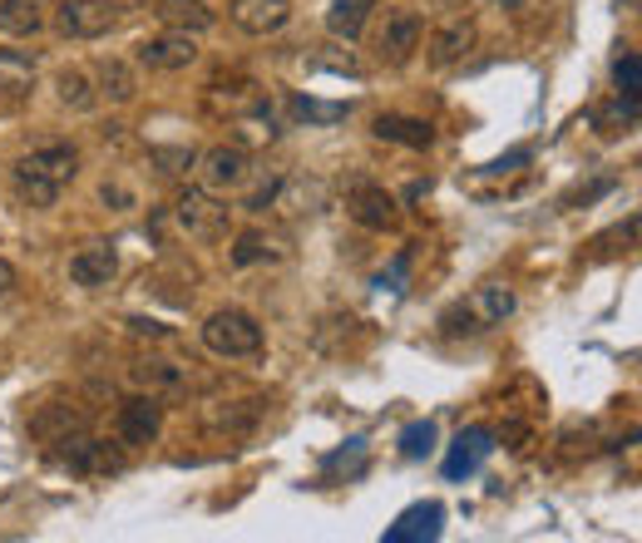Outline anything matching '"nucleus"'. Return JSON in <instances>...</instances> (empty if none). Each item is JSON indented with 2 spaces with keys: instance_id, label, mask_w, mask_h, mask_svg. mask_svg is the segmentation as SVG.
I'll return each mask as SVG.
<instances>
[{
  "instance_id": "obj_1",
  "label": "nucleus",
  "mask_w": 642,
  "mask_h": 543,
  "mask_svg": "<svg viewBox=\"0 0 642 543\" xmlns=\"http://www.w3.org/2000/svg\"><path fill=\"white\" fill-rule=\"evenodd\" d=\"M75 174H80V148L75 144H40L10 168L15 194L25 198L30 208H55L60 194L75 184Z\"/></svg>"
},
{
  "instance_id": "obj_2",
  "label": "nucleus",
  "mask_w": 642,
  "mask_h": 543,
  "mask_svg": "<svg viewBox=\"0 0 642 543\" xmlns=\"http://www.w3.org/2000/svg\"><path fill=\"white\" fill-rule=\"evenodd\" d=\"M203 346L223 361H257L267 336H262L257 316H248L242 306H223V312H213L203 322Z\"/></svg>"
},
{
  "instance_id": "obj_3",
  "label": "nucleus",
  "mask_w": 642,
  "mask_h": 543,
  "mask_svg": "<svg viewBox=\"0 0 642 543\" xmlns=\"http://www.w3.org/2000/svg\"><path fill=\"white\" fill-rule=\"evenodd\" d=\"M509 316H514V292L504 282H484L465 296V302H455L445 312V332L450 336H480V332H490V326H504Z\"/></svg>"
},
{
  "instance_id": "obj_4",
  "label": "nucleus",
  "mask_w": 642,
  "mask_h": 543,
  "mask_svg": "<svg viewBox=\"0 0 642 543\" xmlns=\"http://www.w3.org/2000/svg\"><path fill=\"white\" fill-rule=\"evenodd\" d=\"M173 222L193 242H223L228 232H233V208H228V198H218L213 188H188L173 203Z\"/></svg>"
},
{
  "instance_id": "obj_5",
  "label": "nucleus",
  "mask_w": 642,
  "mask_h": 543,
  "mask_svg": "<svg viewBox=\"0 0 642 543\" xmlns=\"http://www.w3.org/2000/svg\"><path fill=\"white\" fill-rule=\"evenodd\" d=\"M119 15H124L119 0H65L55 10V30L65 40H99L119 25Z\"/></svg>"
},
{
  "instance_id": "obj_6",
  "label": "nucleus",
  "mask_w": 642,
  "mask_h": 543,
  "mask_svg": "<svg viewBox=\"0 0 642 543\" xmlns=\"http://www.w3.org/2000/svg\"><path fill=\"white\" fill-rule=\"evenodd\" d=\"M346 212H351V222H361L366 232H396V222H401V203H396L381 184H371V178H356V184L346 188Z\"/></svg>"
},
{
  "instance_id": "obj_7",
  "label": "nucleus",
  "mask_w": 642,
  "mask_h": 543,
  "mask_svg": "<svg viewBox=\"0 0 642 543\" xmlns=\"http://www.w3.org/2000/svg\"><path fill=\"white\" fill-rule=\"evenodd\" d=\"M114 435H119L124 445H154L164 435V400L134 390L119 406V415H114Z\"/></svg>"
},
{
  "instance_id": "obj_8",
  "label": "nucleus",
  "mask_w": 642,
  "mask_h": 543,
  "mask_svg": "<svg viewBox=\"0 0 642 543\" xmlns=\"http://www.w3.org/2000/svg\"><path fill=\"white\" fill-rule=\"evenodd\" d=\"M50 460L55 464H65L70 474H114V470H124V460L109 450L104 440H90V435H70V440H60L55 450H50Z\"/></svg>"
},
{
  "instance_id": "obj_9",
  "label": "nucleus",
  "mask_w": 642,
  "mask_h": 543,
  "mask_svg": "<svg viewBox=\"0 0 642 543\" xmlns=\"http://www.w3.org/2000/svg\"><path fill=\"white\" fill-rule=\"evenodd\" d=\"M193 164H198V174H203V188H213V194H233V188H242L252 178V158L242 154L238 144L208 148V154H198Z\"/></svg>"
},
{
  "instance_id": "obj_10",
  "label": "nucleus",
  "mask_w": 642,
  "mask_h": 543,
  "mask_svg": "<svg viewBox=\"0 0 642 543\" xmlns=\"http://www.w3.org/2000/svg\"><path fill=\"white\" fill-rule=\"evenodd\" d=\"M134 60H139L144 70H154V74H178V70H188L198 60V45H193V35L164 30V35L139 40V45H134Z\"/></svg>"
},
{
  "instance_id": "obj_11",
  "label": "nucleus",
  "mask_w": 642,
  "mask_h": 543,
  "mask_svg": "<svg viewBox=\"0 0 642 543\" xmlns=\"http://www.w3.org/2000/svg\"><path fill=\"white\" fill-rule=\"evenodd\" d=\"M262 415H267V400H233V406H203V435H213V440H242V435H252L262 425Z\"/></svg>"
},
{
  "instance_id": "obj_12",
  "label": "nucleus",
  "mask_w": 642,
  "mask_h": 543,
  "mask_svg": "<svg viewBox=\"0 0 642 543\" xmlns=\"http://www.w3.org/2000/svg\"><path fill=\"white\" fill-rule=\"evenodd\" d=\"M420 35H425V25H420L415 10H391L386 25H381V35H376V55H381V65H406V60L420 50Z\"/></svg>"
},
{
  "instance_id": "obj_13",
  "label": "nucleus",
  "mask_w": 642,
  "mask_h": 543,
  "mask_svg": "<svg viewBox=\"0 0 642 543\" xmlns=\"http://www.w3.org/2000/svg\"><path fill=\"white\" fill-rule=\"evenodd\" d=\"M124 380H129L134 390H144V396H183L188 390V366H173V361H159V356H149V361H134L129 370H124Z\"/></svg>"
},
{
  "instance_id": "obj_14",
  "label": "nucleus",
  "mask_w": 642,
  "mask_h": 543,
  "mask_svg": "<svg viewBox=\"0 0 642 543\" xmlns=\"http://www.w3.org/2000/svg\"><path fill=\"white\" fill-rule=\"evenodd\" d=\"M494 455V430L490 425H470V430H460L455 435V445H450V455H445V479H465V474H475L484 460Z\"/></svg>"
},
{
  "instance_id": "obj_15",
  "label": "nucleus",
  "mask_w": 642,
  "mask_h": 543,
  "mask_svg": "<svg viewBox=\"0 0 642 543\" xmlns=\"http://www.w3.org/2000/svg\"><path fill=\"white\" fill-rule=\"evenodd\" d=\"M475 40H480V30H475V20L470 15H455V20H445V25L430 35V65L435 70H450V65H460V60L475 50Z\"/></svg>"
},
{
  "instance_id": "obj_16",
  "label": "nucleus",
  "mask_w": 642,
  "mask_h": 543,
  "mask_svg": "<svg viewBox=\"0 0 642 543\" xmlns=\"http://www.w3.org/2000/svg\"><path fill=\"white\" fill-rule=\"evenodd\" d=\"M114 272H119V252H114L109 242H84L75 258H70V282H75V286H90V292L109 286Z\"/></svg>"
},
{
  "instance_id": "obj_17",
  "label": "nucleus",
  "mask_w": 642,
  "mask_h": 543,
  "mask_svg": "<svg viewBox=\"0 0 642 543\" xmlns=\"http://www.w3.org/2000/svg\"><path fill=\"white\" fill-rule=\"evenodd\" d=\"M228 15H233V25L242 30V35H277L282 25H287L292 20V6L287 0H233V10H228Z\"/></svg>"
},
{
  "instance_id": "obj_18",
  "label": "nucleus",
  "mask_w": 642,
  "mask_h": 543,
  "mask_svg": "<svg viewBox=\"0 0 642 543\" xmlns=\"http://www.w3.org/2000/svg\"><path fill=\"white\" fill-rule=\"evenodd\" d=\"M80 430H90V410L84 406H40L35 415H30V435L45 440V445H60Z\"/></svg>"
},
{
  "instance_id": "obj_19",
  "label": "nucleus",
  "mask_w": 642,
  "mask_h": 543,
  "mask_svg": "<svg viewBox=\"0 0 642 543\" xmlns=\"http://www.w3.org/2000/svg\"><path fill=\"white\" fill-rule=\"evenodd\" d=\"M440 524H445V504L440 499H425V504H410L391 529H386V543H420V539H440Z\"/></svg>"
},
{
  "instance_id": "obj_20",
  "label": "nucleus",
  "mask_w": 642,
  "mask_h": 543,
  "mask_svg": "<svg viewBox=\"0 0 642 543\" xmlns=\"http://www.w3.org/2000/svg\"><path fill=\"white\" fill-rule=\"evenodd\" d=\"M154 15H159L164 30H178V35H208V30H213V20H218L203 0H159V6H154Z\"/></svg>"
},
{
  "instance_id": "obj_21",
  "label": "nucleus",
  "mask_w": 642,
  "mask_h": 543,
  "mask_svg": "<svg viewBox=\"0 0 642 543\" xmlns=\"http://www.w3.org/2000/svg\"><path fill=\"white\" fill-rule=\"evenodd\" d=\"M371 134L381 144H401V148H430L435 144V129L425 119H410V114H376Z\"/></svg>"
},
{
  "instance_id": "obj_22",
  "label": "nucleus",
  "mask_w": 642,
  "mask_h": 543,
  "mask_svg": "<svg viewBox=\"0 0 642 543\" xmlns=\"http://www.w3.org/2000/svg\"><path fill=\"white\" fill-rule=\"evenodd\" d=\"M45 30V6L40 0H0V35L30 40Z\"/></svg>"
},
{
  "instance_id": "obj_23",
  "label": "nucleus",
  "mask_w": 642,
  "mask_h": 543,
  "mask_svg": "<svg viewBox=\"0 0 642 543\" xmlns=\"http://www.w3.org/2000/svg\"><path fill=\"white\" fill-rule=\"evenodd\" d=\"M94 90L109 104H129L139 94V74H134V65H124V60H99L94 65Z\"/></svg>"
},
{
  "instance_id": "obj_24",
  "label": "nucleus",
  "mask_w": 642,
  "mask_h": 543,
  "mask_svg": "<svg viewBox=\"0 0 642 543\" xmlns=\"http://www.w3.org/2000/svg\"><path fill=\"white\" fill-rule=\"evenodd\" d=\"M292 119L297 124H317V129H331L351 114V104H331V100H312V94H292Z\"/></svg>"
},
{
  "instance_id": "obj_25",
  "label": "nucleus",
  "mask_w": 642,
  "mask_h": 543,
  "mask_svg": "<svg viewBox=\"0 0 642 543\" xmlns=\"http://www.w3.org/2000/svg\"><path fill=\"white\" fill-rule=\"evenodd\" d=\"M55 90H60V104H70L75 114H90L94 104H99V90H94L90 74L75 70V65H65L55 74Z\"/></svg>"
},
{
  "instance_id": "obj_26",
  "label": "nucleus",
  "mask_w": 642,
  "mask_h": 543,
  "mask_svg": "<svg viewBox=\"0 0 642 543\" xmlns=\"http://www.w3.org/2000/svg\"><path fill=\"white\" fill-rule=\"evenodd\" d=\"M326 30H331L336 40H361V30H366V0H336V6L326 10Z\"/></svg>"
},
{
  "instance_id": "obj_27",
  "label": "nucleus",
  "mask_w": 642,
  "mask_h": 543,
  "mask_svg": "<svg viewBox=\"0 0 642 543\" xmlns=\"http://www.w3.org/2000/svg\"><path fill=\"white\" fill-rule=\"evenodd\" d=\"M282 252L272 248L262 232H242L238 238V248H233V268H257V262H277Z\"/></svg>"
},
{
  "instance_id": "obj_28",
  "label": "nucleus",
  "mask_w": 642,
  "mask_h": 543,
  "mask_svg": "<svg viewBox=\"0 0 642 543\" xmlns=\"http://www.w3.org/2000/svg\"><path fill=\"white\" fill-rule=\"evenodd\" d=\"M435 450V420H415L401 430V455L406 460H425Z\"/></svg>"
},
{
  "instance_id": "obj_29",
  "label": "nucleus",
  "mask_w": 642,
  "mask_h": 543,
  "mask_svg": "<svg viewBox=\"0 0 642 543\" xmlns=\"http://www.w3.org/2000/svg\"><path fill=\"white\" fill-rule=\"evenodd\" d=\"M638 242V212L623 222V228L603 232V238H593V258H613V252H628Z\"/></svg>"
},
{
  "instance_id": "obj_30",
  "label": "nucleus",
  "mask_w": 642,
  "mask_h": 543,
  "mask_svg": "<svg viewBox=\"0 0 642 543\" xmlns=\"http://www.w3.org/2000/svg\"><path fill=\"white\" fill-rule=\"evenodd\" d=\"M282 188H287V178H282V174H267L248 198H242V212H267V208L282 198Z\"/></svg>"
},
{
  "instance_id": "obj_31",
  "label": "nucleus",
  "mask_w": 642,
  "mask_h": 543,
  "mask_svg": "<svg viewBox=\"0 0 642 543\" xmlns=\"http://www.w3.org/2000/svg\"><path fill=\"white\" fill-rule=\"evenodd\" d=\"M613 80H618V90H623V94H638L642 90V60L633 55V50H628V55L613 65Z\"/></svg>"
},
{
  "instance_id": "obj_32",
  "label": "nucleus",
  "mask_w": 642,
  "mask_h": 543,
  "mask_svg": "<svg viewBox=\"0 0 642 543\" xmlns=\"http://www.w3.org/2000/svg\"><path fill=\"white\" fill-rule=\"evenodd\" d=\"M124 332L139 336V341H168V336H173L164 322H154V316H129V322H124Z\"/></svg>"
},
{
  "instance_id": "obj_33",
  "label": "nucleus",
  "mask_w": 642,
  "mask_h": 543,
  "mask_svg": "<svg viewBox=\"0 0 642 543\" xmlns=\"http://www.w3.org/2000/svg\"><path fill=\"white\" fill-rule=\"evenodd\" d=\"M618 188V178H598V184H588V188H573V194L564 198V208H578V203H593V198H603V194H613Z\"/></svg>"
},
{
  "instance_id": "obj_34",
  "label": "nucleus",
  "mask_w": 642,
  "mask_h": 543,
  "mask_svg": "<svg viewBox=\"0 0 642 543\" xmlns=\"http://www.w3.org/2000/svg\"><path fill=\"white\" fill-rule=\"evenodd\" d=\"M154 158L168 164V174H183V168H193V148H154Z\"/></svg>"
},
{
  "instance_id": "obj_35",
  "label": "nucleus",
  "mask_w": 642,
  "mask_h": 543,
  "mask_svg": "<svg viewBox=\"0 0 642 543\" xmlns=\"http://www.w3.org/2000/svg\"><path fill=\"white\" fill-rule=\"evenodd\" d=\"M406 268H410V252H401V258L391 262L381 276H376V286H391V292H401V282H406Z\"/></svg>"
},
{
  "instance_id": "obj_36",
  "label": "nucleus",
  "mask_w": 642,
  "mask_h": 543,
  "mask_svg": "<svg viewBox=\"0 0 642 543\" xmlns=\"http://www.w3.org/2000/svg\"><path fill=\"white\" fill-rule=\"evenodd\" d=\"M494 440H509V450H524L529 445V425H504V430H494Z\"/></svg>"
},
{
  "instance_id": "obj_37",
  "label": "nucleus",
  "mask_w": 642,
  "mask_h": 543,
  "mask_svg": "<svg viewBox=\"0 0 642 543\" xmlns=\"http://www.w3.org/2000/svg\"><path fill=\"white\" fill-rule=\"evenodd\" d=\"M10 292H15V268H10V262L0 258V302H6Z\"/></svg>"
},
{
  "instance_id": "obj_38",
  "label": "nucleus",
  "mask_w": 642,
  "mask_h": 543,
  "mask_svg": "<svg viewBox=\"0 0 642 543\" xmlns=\"http://www.w3.org/2000/svg\"><path fill=\"white\" fill-rule=\"evenodd\" d=\"M104 203H119V208H134V198L124 194L119 184H104Z\"/></svg>"
},
{
  "instance_id": "obj_39",
  "label": "nucleus",
  "mask_w": 642,
  "mask_h": 543,
  "mask_svg": "<svg viewBox=\"0 0 642 543\" xmlns=\"http://www.w3.org/2000/svg\"><path fill=\"white\" fill-rule=\"evenodd\" d=\"M494 6H519V0H494Z\"/></svg>"
}]
</instances>
